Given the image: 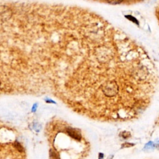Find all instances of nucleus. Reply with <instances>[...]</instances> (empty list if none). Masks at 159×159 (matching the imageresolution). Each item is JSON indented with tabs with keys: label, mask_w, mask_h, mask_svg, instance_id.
<instances>
[{
	"label": "nucleus",
	"mask_w": 159,
	"mask_h": 159,
	"mask_svg": "<svg viewBox=\"0 0 159 159\" xmlns=\"http://www.w3.org/2000/svg\"><path fill=\"white\" fill-rule=\"evenodd\" d=\"M67 132L71 137L75 139L76 140H80L82 138L80 131L78 129H73V128H68L67 129Z\"/></svg>",
	"instance_id": "obj_1"
},
{
	"label": "nucleus",
	"mask_w": 159,
	"mask_h": 159,
	"mask_svg": "<svg viewBox=\"0 0 159 159\" xmlns=\"http://www.w3.org/2000/svg\"><path fill=\"white\" fill-rule=\"evenodd\" d=\"M155 147V144L153 143V142L150 141L147 144H145L144 148V150L146 152H150L154 149Z\"/></svg>",
	"instance_id": "obj_2"
},
{
	"label": "nucleus",
	"mask_w": 159,
	"mask_h": 159,
	"mask_svg": "<svg viewBox=\"0 0 159 159\" xmlns=\"http://www.w3.org/2000/svg\"><path fill=\"white\" fill-rule=\"evenodd\" d=\"M50 155L52 159H60L58 153L52 149L50 150Z\"/></svg>",
	"instance_id": "obj_3"
},
{
	"label": "nucleus",
	"mask_w": 159,
	"mask_h": 159,
	"mask_svg": "<svg viewBox=\"0 0 159 159\" xmlns=\"http://www.w3.org/2000/svg\"><path fill=\"white\" fill-rule=\"evenodd\" d=\"M14 147H16V149L17 150H18L19 152H23L24 151V149L23 147H22V145L20 144L19 142H16L14 143Z\"/></svg>",
	"instance_id": "obj_4"
},
{
	"label": "nucleus",
	"mask_w": 159,
	"mask_h": 159,
	"mask_svg": "<svg viewBox=\"0 0 159 159\" xmlns=\"http://www.w3.org/2000/svg\"><path fill=\"white\" fill-rule=\"evenodd\" d=\"M108 3H110V4H119L121 3L123 0H106Z\"/></svg>",
	"instance_id": "obj_5"
},
{
	"label": "nucleus",
	"mask_w": 159,
	"mask_h": 159,
	"mask_svg": "<svg viewBox=\"0 0 159 159\" xmlns=\"http://www.w3.org/2000/svg\"><path fill=\"white\" fill-rule=\"evenodd\" d=\"M126 17L127 18H128V19H129V20H131V21H132L134 22V23H136V24H138V21L136 19V18H134V17L131 16H126Z\"/></svg>",
	"instance_id": "obj_6"
},
{
	"label": "nucleus",
	"mask_w": 159,
	"mask_h": 159,
	"mask_svg": "<svg viewBox=\"0 0 159 159\" xmlns=\"http://www.w3.org/2000/svg\"><path fill=\"white\" fill-rule=\"evenodd\" d=\"M134 145V144L126 143V144H124L123 145V146H122V147H130L133 146Z\"/></svg>",
	"instance_id": "obj_7"
},
{
	"label": "nucleus",
	"mask_w": 159,
	"mask_h": 159,
	"mask_svg": "<svg viewBox=\"0 0 159 159\" xmlns=\"http://www.w3.org/2000/svg\"><path fill=\"white\" fill-rule=\"evenodd\" d=\"M103 157H104V155H103V153H100L99 154V159H102L103 158Z\"/></svg>",
	"instance_id": "obj_8"
},
{
	"label": "nucleus",
	"mask_w": 159,
	"mask_h": 159,
	"mask_svg": "<svg viewBox=\"0 0 159 159\" xmlns=\"http://www.w3.org/2000/svg\"><path fill=\"white\" fill-rule=\"evenodd\" d=\"M113 155H109V156L108 157L107 159H113Z\"/></svg>",
	"instance_id": "obj_9"
},
{
	"label": "nucleus",
	"mask_w": 159,
	"mask_h": 159,
	"mask_svg": "<svg viewBox=\"0 0 159 159\" xmlns=\"http://www.w3.org/2000/svg\"><path fill=\"white\" fill-rule=\"evenodd\" d=\"M36 106H37L36 104H35V105L34 106V107H33V111H35V109H36Z\"/></svg>",
	"instance_id": "obj_10"
},
{
	"label": "nucleus",
	"mask_w": 159,
	"mask_h": 159,
	"mask_svg": "<svg viewBox=\"0 0 159 159\" xmlns=\"http://www.w3.org/2000/svg\"><path fill=\"white\" fill-rule=\"evenodd\" d=\"M156 142H157L159 143V139H158L156 140Z\"/></svg>",
	"instance_id": "obj_11"
}]
</instances>
